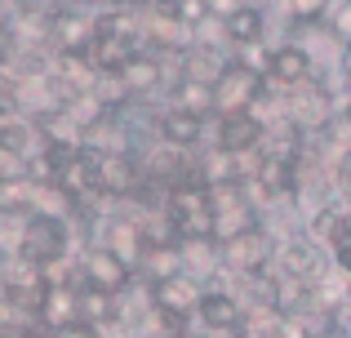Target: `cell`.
I'll list each match as a JSON object with an SVG mask.
<instances>
[{
	"label": "cell",
	"instance_id": "4316f807",
	"mask_svg": "<svg viewBox=\"0 0 351 338\" xmlns=\"http://www.w3.org/2000/svg\"><path fill=\"white\" fill-rule=\"evenodd\" d=\"M178 338H209V334H205V330H182Z\"/></svg>",
	"mask_w": 351,
	"mask_h": 338
},
{
	"label": "cell",
	"instance_id": "7a4b0ae2",
	"mask_svg": "<svg viewBox=\"0 0 351 338\" xmlns=\"http://www.w3.org/2000/svg\"><path fill=\"white\" fill-rule=\"evenodd\" d=\"M160 205H165V214H169L173 232H178V245L214 241V196H209V187L200 182V173L173 182L160 196Z\"/></svg>",
	"mask_w": 351,
	"mask_h": 338
},
{
	"label": "cell",
	"instance_id": "e0dca14e",
	"mask_svg": "<svg viewBox=\"0 0 351 338\" xmlns=\"http://www.w3.org/2000/svg\"><path fill=\"white\" fill-rule=\"evenodd\" d=\"M334 5L338 0H280V9H285V18H289L293 27H325L329 23V14H334Z\"/></svg>",
	"mask_w": 351,
	"mask_h": 338
},
{
	"label": "cell",
	"instance_id": "ac0fdd59",
	"mask_svg": "<svg viewBox=\"0 0 351 338\" xmlns=\"http://www.w3.org/2000/svg\"><path fill=\"white\" fill-rule=\"evenodd\" d=\"M169 14L178 18V27H182L187 36H196L200 27L214 23V0H178V5H173Z\"/></svg>",
	"mask_w": 351,
	"mask_h": 338
},
{
	"label": "cell",
	"instance_id": "9a60e30c",
	"mask_svg": "<svg viewBox=\"0 0 351 338\" xmlns=\"http://www.w3.org/2000/svg\"><path fill=\"white\" fill-rule=\"evenodd\" d=\"M223 67H227V53L218 49V45H205V40H191L178 58V76L196 80V85H218Z\"/></svg>",
	"mask_w": 351,
	"mask_h": 338
},
{
	"label": "cell",
	"instance_id": "9c48e42d",
	"mask_svg": "<svg viewBox=\"0 0 351 338\" xmlns=\"http://www.w3.org/2000/svg\"><path fill=\"white\" fill-rule=\"evenodd\" d=\"M196 321H200V330H205L209 338H236L240 325H245V298L232 294L223 280H214V285H205Z\"/></svg>",
	"mask_w": 351,
	"mask_h": 338
},
{
	"label": "cell",
	"instance_id": "8992f818",
	"mask_svg": "<svg viewBox=\"0 0 351 338\" xmlns=\"http://www.w3.org/2000/svg\"><path fill=\"white\" fill-rule=\"evenodd\" d=\"M76 280L89 285V289H103V294H112V298H125L129 289H134L138 271L129 267L120 254H112V250H103V245L89 241L85 250H80V258H76Z\"/></svg>",
	"mask_w": 351,
	"mask_h": 338
},
{
	"label": "cell",
	"instance_id": "7c38bea8",
	"mask_svg": "<svg viewBox=\"0 0 351 338\" xmlns=\"http://www.w3.org/2000/svg\"><path fill=\"white\" fill-rule=\"evenodd\" d=\"M147 294H152V307H156V312L178 316V321H196L200 298H205V280L178 271V276L160 280V285H147Z\"/></svg>",
	"mask_w": 351,
	"mask_h": 338
},
{
	"label": "cell",
	"instance_id": "d6986e66",
	"mask_svg": "<svg viewBox=\"0 0 351 338\" xmlns=\"http://www.w3.org/2000/svg\"><path fill=\"white\" fill-rule=\"evenodd\" d=\"M18 58H23V40H18V27H14V18H0V71H9Z\"/></svg>",
	"mask_w": 351,
	"mask_h": 338
},
{
	"label": "cell",
	"instance_id": "ffe728a7",
	"mask_svg": "<svg viewBox=\"0 0 351 338\" xmlns=\"http://www.w3.org/2000/svg\"><path fill=\"white\" fill-rule=\"evenodd\" d=\"M325 32L338 40V49H343V45H351V0H338V5H334V14H329Z\"/></svg>",
	"mask_w": 351,
	"mask_h": 338
},
{
	"label": "cell",
	"instance_id": "7402d4cb",
	"mask_svg": "<svg viewBox=\"0 0 351 338\" xmlns=\"http://www.w3.org/2000/svg\"><path fill=\"white\" fill-rule=\"evenodd\" d=\"M329 173H334V196H347V191H351V152H347V156H338Z\"/></svg>",
	"mask_w": 351,
	"mask_h": 338
},
{
	"label": "cell",
	"instance_id": "30bf717a",
	"mask_svg": "<svg viewBox=\"0 0 351 338\" xmlns=\"http://www.w3.org/2000/svg\"><path fill=\"white\" fill-rule=\"evenodd\" d=\"M120 80H125V89L134 94L138 107H147L152 98H165V94H169V85H173V76L165 71V58H160V53H152V49H138L134 58L125 62Z\"/></svg>",
	"mask_w": 351,
	"mask_h": 338
},
{
	"label": "cell",
	"instance_id": "44dd1931",
	"mask_svg": "<svg viewBox=\"0 0 351 338\" xmlns=\"http://www.w3.org/2000/svg\"><path fill=\"white\" fill-rule=\"evenodd\" d=\"M329 263H334L343 276H351V223L343 227V232H338V241L329 245Z\"/></svg>",
	"mask_w": 351,
	"mask_h": 338
},
{
	"label": "cell",
	"instance_id": "ba28073f",
	"mask_svg": "<svg viewBox=\"0 0 351 338\" xmlns=\"http://www.w3.org/2000/svg\"><path fill=\"white\" fill-rule=\"evenodd\" d=\"M263 94H267V76H258L254 67H245V62H240L236 53H232V58H227V67H223V76H218V85H214L218 116L254 112Z\"/></svg>",
	"mask_w": 351,
	"mask_h": 338
},
{
	"label": "cell",
	"instance_id": "5bb4252c",
	"mask_svg": "<svg viewBox=\"0 0 351 338\" xmlns=\"http://www.w3.org/2000/svg\"><path fill=\"white\" fill-rule=\"evenodd\" d=\"M223 40L232 49H249V45H267V9L258 0H240L232 14L223 18Z\"/></svg>",
	"mask_w": 351,
	"mask_h": 338
},
{
	"label": "cell",
	"instance_id": "52a82bcc",
	"mask_svg": "<svg viewBox=\"0 0 351 338\" xmlns=\"http://www.w3.org/2000/svg\"><path fill=\"white\" fill-rule=\"evenodd\" d=\"M316 76V53L307 49V45L298 40H280L271 45V62H267V89H276V94H298V89H307Z\"/></svg>",
	"mask_w": 351,
	"mask_h": 338
},
{
	"label": "cell",
	"instance_id": "5b68a950",
	"mask_svg": "<svg viewBox=\"0 0 351 338\" xmlns=\"http://www.w3.org/2000/svg\"><path fill=\"white\" fill-rule=\"evenodd\" d=\"M98 36V9L94 5H76V0H62L49 9V23H45V45L49 53H89Z\"/></svg>",
	"mask_w": 351,
	"mask_h": 338
},
{
	"label": "cell",
	"instance_id": "603a6c76",
	"mask_svg": "<svg viewBox=\"0 0 351 338\" xmlns=\"http://www.w3.org/2000/svg\"><path fill=\"white\" fill-rule=\"evenodd\" d=\"M334 80H338V89H343V98H351V45H343V49H338Z\"/></svg>",
	"mask_w": 351,
	"mask_h": 338
},
{
	"label": "cell",
	"instance_id": "2e32d148",
	"mask_svg": "<svg viewBox=\"0 0 351 338\" xmlns=\"http://www.w3.org/2000/svg\"><path fill=\"white\" fill-rule=\"evenodd\" d=\"M165 103H169V107H178V112H191V116H200V121H209V125L218 121L214 85H196V80H182V76H173L169 94H165Z\"/></svg>",
	"mask_w": 351,
	"mask_h": 338
},
{
	"label": "cell",
	"instance_id": "6da1fadb",
	"mask_svg": "<svg viewBox=\"0 0 351 338\" xmlns=\"http://www.w3.org/2000/svg\"><path fill=\"white\" fill-rule=\"evenodd\" d=\"M80 250H85V241H80L76 223H67V218H53V214H32V218H23V227H18V245H14L18 258L45 267L49 276H58V267L67 263V254H80Z\"/></svg>",
	"mask_w": 351,
	"mask_h": 338
},
{
	"label": "cell",
	"instance_id": "277c9868",
	"mask_svg": "<svg viewBox=\"0 0 351 338\" xmlns=\"http://www.w3.org/2000/svg\"><path fill=\"white\" fill-rule=\"evenodd\" d=\"M209 196H214V245H218V250L232 245V241H240L245 232H254V227L263 223V209H258L254 191L240 187V182L209 187Z\"/></svg>",
	"mask_w": 351,
	"mask_h": 338
},
{
	"label": "cell",
	"instance_id": "484cf974",
	"mask_svg": "<svg viewBox=\"0 0 351 338\" xmlns=\"http://www.w3.org/2000/svg\"><path fill=\"white\" fill-rule=\"evenodd\" d=\"M147 5H156V9H173L178 0H147Z\"/></svg>",
	"mask_w": 351,
	"mask_h": 338
},
{
	"label": "cell",
	"instance_id": "cb8c5ba5",
	"mask_svg": "<svg viewBox=\"0 0 351 338\" xmlns=\"http://www.w3.org/2000/svg\"><path fill=\"white\" fill-rule=\"evenodd\" d=\"M53 338H107L98 325H85V321H76V325H67V330H58Z\"/></svg>",
	"mask_w": 351,
	"mask_h": 338
},
{
	"label": "cell",
	"instance_id": "4fadbf2b",
	"mask_svg": "<svg viewBox=\"0 0 351 338\" xmlns=\"http://www.w3.org/2000/svg\"><path fill=\"white\" fill-rule=\"evenodd\" d=\"M263 138H267V125L258 121L254 112H236V116H218L214 121V143L218 152H263Z\"/></svg>",
	"mask_w": 351,
	"mask_h": 338
},
{
	"label": "cell",
	"instance_id": "8fae6325",
	"mask_svg": "<svg viewBox=\"0 0 351 338\" xmlns=\"http://www.w3.org/2000/svg\"><path fill=\"white\" fill-rule=\"evenodd\" d=\"M152 134H156V143H165V147L196 152L200 143H205V134H209V121H200V116H191V112H178V107L160 103L152 112Z\"/></svg>",
	"mask_w": 351,
	"mask_h": 338
},
{
	"label": "cell",
	"instance_id": "d4e9b609",
	"mask_svg": "<svg viewBox=\"0 0 351 338\" xmlns=\"http://www.w3.org/2000/svg\"><path fill=\"white\" fill-rule=\"evenodd\" d=\"M334 338H351V307H347V312L334 321Z\"/></svg>",
	"mask_w": 351,
	"mask_h": 338
},
{
	"label": "cell",
	"instance_id": "3957f363",
	"mask_svg": "<svg viewBox=\"0 0 351 338\" xmlns=\"http://www.w3.org/2000/svg\"><path fill=\"white\" fill-rule=\"evenodd\" d=\"M280 241L285 236L263 218L254 232H245L240 241L223 245V271L227 276H240V280H263L276 267V258H280Z\"/></svg>",
	"mask_w": 351,
	"mask_h": 338
}]
</instances>
